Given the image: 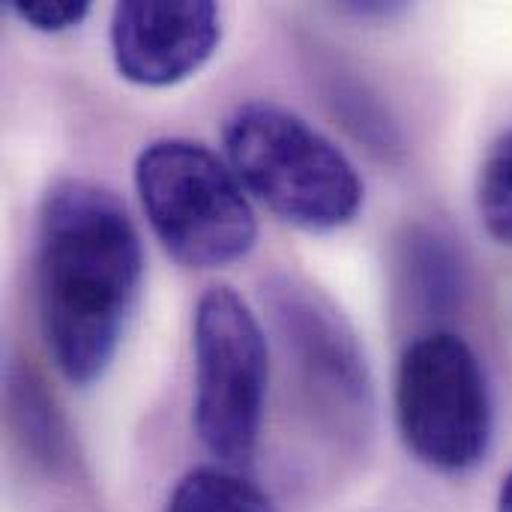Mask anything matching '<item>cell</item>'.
Masks as SVG:
<instances>
[{
    "label": "cell",
    "instance_id": "6da1fadb",
    "mask_svg": "<svg viewBox=\"0 0 512 512\" xmlns=\"http://www.w3.org/2000/svg\"><path fill=\"white\" fill-rule=\"evenodd\" d=\"M144 249L123 201L99 183L57 180L36 216V312L60 375L87 387L111 366L138 306Z\"/></svg>",
    "mask_w": 512,
    "mask_h": 512
},
{
    "label": "cell",
    "instance_id": "7a4b0ae2",
    "mask_svg": "<svg viewBox=\"0 0 512 512\" xmlns=\"http://www.w3.org/2000/svg\"><path fill=\"white\" fill-rule=\"evenodd\" d=\"M222 144L246 192L303 231H336L363 204V180L351 159L312 123L276 102L237 105Z\"/></svg>",
    "mask_w": 512,
    "mask_h": 512
},
{
    "label": "cell",
    "instance_id": "3957f363",
    "mask_svg": "<svg viewBox=\"0 0 512 512\" xmlns=\"http://www.w3.org/2000/svg\"><path fill=\"white\" fill-rule=\"evenodd\" d=\"M135 189L156 240L183 267H228L258 240L246 186L198 141H150L135 159Z\"/></svg>",
    "mask_w": 512,
    "mask_h": 512
},
{
    "label": "cell",
    "instance_id": "277c9868",
    "mask_svg": "<svg viewBox=\"0 0 512 512\" xmlns=\"http://www.w3.org/2000/svg\"><path fill=\"white\" fill-rule=\"evenodd\" d=\"M396 426L408 453L432 471L477 468L495 432V405L477 351L450 330L414 339L396 369Z\"/></svg>",
    "mask_w": 512,
    "mask_h": 512
},
{
    "label": "cell",
    "instance_id": "5b68a950",
    "mask_svg": "<svg viewBox=\"0 0 512 512\" xmlns=\"http://www.w3.org/2000/svg\"><path fill=\"white\" fill-rule=\"evenodd\" d=\"M192 354L195 432L222 465H246L261 435L270 357L255 312L234 288L216 285L201 294L192 318Z\"/></svg>",
    "mask_w": 512,
    "mask_h": 512
},
{
    "label": "cell",
    "instance_id": "8992f818",
    "mask_svg": "<svg viewBox=\"0 0 512 512\" xmlns=\"http://www.w3.org/2000/svg\"><path fill=\"white\" fill-rule=\"evenodd\" d=\"M222 42V12L210 0H126L111 12L117 72L141 87H171L195 75Z\"/></svg>",
    "mask_w": 512,
    "mask_h": 512
},
{
    "label": "cell",
    "instance_id": "52a82bcc",
    "mask_svg": "<svg viewBox=\"0 0 512 512\" xmlns=\"http://www.w3.org/2000/svg\"><path fill=\"white\" fill-rule=\"evenodd\" d=\"M276 318L282 324L285 342L300 357L297 366L306 378V387L321 399L339 402L342 411H366V366L342 321H336L333 312L318 303V297L312 300L294 285L276 294Z\"/></svg>",
    "mask_w": 512,
    "mask_h": 512
},
{
    "label": "cell",
    "instance_id": "ba28073f",
    "mask_svg": "<svg viewBox=\"0 0 512 512\" xmlns=\"http://www.w3.org/2000/svg\"><path fill=\"white\" fill-rule=\"evenodd\" d=\"M165 512H276L270 498L228 468H195L171 492Z\"/></svg>",
    "mask_w": 512,
    "mask_h": 512
},
{
    "label": "cell",
    "instance_id": "9c48e42d",
    "mask_svg": "<svg viewBox=\"0 0 512 512\" xmlns=\"http://www.w3.org/2000/svg\"><path fill=\"white\" fill-rule=\"evenodd\" d=\"M477 213L489 237L512 249V129L489 147L480 165Z\"/></svg>",
    "mask_w": 512,
    "mask_h": 512
},
{
    "label": "cell",
    "instance_id": "30bf717a",
    "mask_svg": "<svg viewBox=\"0 0 512 512\" xmlns=\"http://www.w3.org/2000/svg\"><path fill=\"white\" fill-rule=\"evenodd\" d=\"M12 12L42 30V33H60V30H69V27H78L87 12H90V3L84 0H24V3H12Z\"/></svg>",
    "mask_w": 512,
    "mask_h": 512
},
{
    "label": "cell",
    "instance_id": "8fae6325",
    "mask_svg": "<svg viewBox=\"0 0 512 512\" xmlns=\"http://www.w3.org/2000/svg\"><path fill=\"white\" fill-rule=\"evenodd\" d=\"M498 512H512V471L498 489Z\"/></svg>",
    "mask_w": 512,
    "mask_h": 512
}]
</instances>
